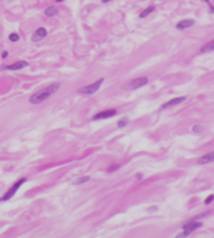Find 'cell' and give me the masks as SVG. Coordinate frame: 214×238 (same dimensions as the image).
Masks as SVG:
<instances>
[{
    "instance_id": "cell-10",
    "label": "cell",
    "mask_w": 214,
    "mask_h": 238,
    "mask_svg": "<svg viewBox=\"0 0 214 238\" xmlns=\"http://www.w3.org/2000/svg\"><path fill=\"white\" fill-rule=\"evenodd\" d=\"M46 35H47V29L42 26V28L35 29V32L31 35V41H34V43L42 41L43 38H46Z\"/></svg>"
},
{
    "instance_id": "cell-22",
    "label": "cell",
    "mask_w": 214,
    "mask_h": 238,
    "mask_svg": "<svg viewBox=\"0 0 214 238\" xmlns=\"http://www.w3.org/2000/svg\"><path fill=\"white\" fill-rule=\"evenodd\" d=\"M135 179H136V180H142L144 174H142V172H136V174H135Z\"/></svg>"
},
{
    "instance_id": "cell-21",
    "label": "cell",
    "mask_w": 214,
    "mask_h": 238,
    "mask_svg": "<svg viewBox=\"0 0 214 238\" xmlns=\"http://www.w3.org/2000/svg\"><path fill=\"white\" fill-rule=\"evenodd\" d=\"M191 234L188 232V231H182L181 234H177V238H184V237H190Z\"/></svg>"
},
{
    "instance_id": "cell-4",
    "label": "cell",
    "mask_w": 214,
    "mask_h": 238,
    "mask_svg": "<svg viewBox=\"0 0 214 238\" xmlns=\"http://www.w3.org/2000/svg\"><path fill=\"white\" fill-rule=\"evenodd\" d=\"M148 78L147 76H138V78H133L130 83L127 84V89L128 90H138V89H141L144 85L148 84Z\"/></svg>"
},
{
    "instance_id": "cell-11",
    "label": "cell",
    "mask_w": 214,
    "mask_h": 238,
    "mask_svg": "<svg viewBox=\"0 0 214 238\" xmlns=\"http://www.w3.org/2000/svg\"><path fill=\"white\" fill-rule=\"evenodd\" d=\"M214 162V151H210V153L203 154L202 157L197 159V163L199 165H207V163H213Z\"/></svg>"
},
{
    "instance_id": "cell-28",
    "label": "cell",
    "mask_w": 214,
    "mask_h": 238,
    "mask_svg": "<svg viewBox=\"0 0 214 238\" xmlns=\"http://www.w3.org/2000/svg\"><path fill=\"white\" fill-rule=\"evenodd\" d=\"M203 2H205L207 5H210V3H211V0H203Z\"/></svg>"
},
{
    "instance_id": "cell-8",
    "label": "cell",
    "mask_w": 214,
    "mask_h": 238,
    "mask_svg": "<svg viewBox=\"0 0 214 238\" xmlns=\"http://www.w3.org/2000/svg\"><path fill=\"white\" fill-rule=\"evenodd\" d=\"M196 25V20L194 18H182L176 23V29L177 31H187V29L193 28Z\"/></svg>"
},
{
    "instance_id": "cell-14",
    "label": "cell",
    "mask_w": 214,
    "mask_h": 238,
    "mask_svg": "<svg viewBox=\"0 0 214 238\" xmlns=\"http://www.w3.org/2000/svg\"><path fill=\"white\" fill-rule=\"evenodd\" d=\"M155 9H156V5H153V3H152V5H148L147 8H144L142 11L139 12V18H145V17H148L150 14H153V12H155Z\"/></svg>"
},
{
    "instance_id": "cell-16",
    "label": "cell",
    "mask_w": 214,
    "mask_h": 238,
    "mask_svg": "<svg viewBox=\"0 0 214 238\" xmlns=\"http://www.w3.org/2000/svg\"><path fill=\"white\" fill-rule=\"evenodd\" d=\"M89 180H90V176H81V177L73 180V185H83V183H87Z\"/></svg>"
},
{
    "instance_id": "cell-5",
    "label": "cell",
    "mask_w": 214,
    "mask_h": 238,
    "mask_svg": "<svg viewBox=\"0 0 214 238\" xmlns=\"http://www.w3.org/2000/svg\"><path fill=\"white\" fill-rule=\"evenodd\" d=\"M115 114H118L116 109H107V110H102L98 112L97 114L92 116V121H102V119H109V118H113Z\"/></svg>"
},
{
    "instance_id": "cell-26",
    "label": "cell",
    "mask_w": 214,
    "mask_h": 238,
    "mask_svg": "<svg viewBox=\"0 0 214 238\" xmlns=\"http://www.w3.org/2000/svg\"><path fill=\"white\" fill-rule=\"evenodd\" d=\"M110 2H112V0H101L102 5H107V3H110Z\"/></svg>"
},
{
    "instance_id": "cell-24",
    "label": "cell",
    "mask_w": 214,
    "mask_h": 238,
    "mask_svg": "<svg viewBox=\"0 0 214 238\" xmlns=\"http://www.w3.org/2000/svg\"><path fill=\"white\" fill-rule=\"evenodd\" d=\"M8 56H9V52H8V51H3V52H2V58H3V60H6Z\"/></svg>"
},
{
    "instance_id": "cell-6",
    "label": "cell",
    "mask_w": 214,
    "mask_h": 238,
    "mask_svg": "<svg viewBox=\"0 0 214 238\" xmlns=\"http://www.w3.org/2000/svg\"><path fill=\"white\" fill-rule=\"evenodd\" d=\"M200 227H202V221L197 220V218H193V220L187 221L185 224H182V229H184V231H188L190 234H193L194 231H197Z\"/></svg>"
},
{
    "instance_id": "cell-9",
    "label": "cell",
    "mask_w": 214,
    "mask_h": 238,
    "mask_svg": "<svg viewBox=\"0 0 214 238\" xmlns=\"http://www.w3.org/2000/svg\"><path fill=\"white\" fill-rule=\"evenodd\" d=\"M185 101H187V96H177V98H173V99H170V101H167V102H164V104L161 105V110L171 109V107L179 105V104H182V102H185Z\"/></svg>"
},
{
    "instance_id": "cell-23",
    "label": "cell",
    "mask_w": 214,
    "mask_h": 238,
    "mask_svg": "<svg viewBox=\"0 0 214 238\" xmlns=\"http://www.w3.org/2000/svg\"><path fill=\"white\" fill-rule=\"evenodd\" d=\"M157 209H159V208H157L156 205H153V206H150V208L147 209V212H156Z\"/></svg>"
},
{
    "instance_id": "cell-27",
    "label": "cell",
    "mask_w": 214,
    "mask_h": 238,
    "mask_svg": "<svg viewBox=\"0 0 214 238\" xmlns=\"http://www.w3.org/2000/svg\"><path fill=\"white\" fill-rule=\"evenodd\" d=\"M54 2H55V3H63L64 0H54Z\"/></svg>"
},
{
    "instance_id": "cell-19",
    "label": "cell",
    "mask_w": 214,
    "mask_h": 238,
    "mask_svg": "<svg viewBox=\"0 0 214 238\" xmlns=\"http://www.w3.org/2000/svg\"><path fill=\"white\" fill-rule=\"evenodd\" d=\"M203 130H205V128H203L202 125H199V124H196V125L191 127V131H193V133H202Z\"/></svg>"
},
{
    "instance_id": "cell-18",
    "label": "cell",
    "mask_w": 214,
    "mask_h": 238,
    "mask_svg": "<svg viewBox=\"0 0 214 238\" xmlns=\"http://www.w3.org/2000/svg\"><path fill=\"white\" fill-rule=\"evenodd\" d=\"M121 168V163H113V165H110L109 168H107V172L110 174V172H115V171H118V169Z\"/></svg>"
},
{
    "instance_id": "cell-20",
    "label": "cell",
    "mask_w": 214,
    "mask_h": 238,
    "mask_svg": "<svg viewBox=\"0 0 214 238\" xmlns=\"http://www.w3.org/2000/svg\"><path fill=\"white\" fill-rule=\"evenodd\" d=\"M213 200H214V194H210V196H208L207 198H205V200H203V203H205V205H210Z\"/></svg>"
},
{
    "instance_id": "cell-13",
    "label": "cell",
    "mask_w": 214,
    "mask_h": 238,
    "mask_svg": "<svg viewBox=\"0 0 214 238\" xmlns=\"http://www.w3.org/2000/svg\"><path fill=\"white\" fill-rule=\"evenodd\" d=\"M214 51V40H211V41H207L202 47L199 49V55H202V54H208V52H213Z\"/></svg>"
},
{
    "instance_id": "cell-17",
    "label": "cell",
    "mask_w": 214,
    "mask_h": 238,
    "mask_svg": "<svg viewBox=\"0 0 214 238\" xmlns=\"http://www.w3.org/2000/svg\"><path fill=\"white\" fill-rule=\"evenodd\" d=\"M8 40H9L11 43L20 41V34H18V32H11V34L8 35Z\"/></svg>"
},
{
    "instance_id": "cell-2",
    "label": "cell",
    "mask_w": 214,
    "mask_h": 238,
    "mask_svg": "<svg viewBox=\"0 0 214 238\" xmlns=\"http://www.w3.org/2000/svg\"><path fill=\"white\" fill-rule=\"evenodd\" d=\"M26 180H28L26 177H20V179H17V180H15V182L12 183V186H11V188H9V189H8V191H6V192L3 194V196L0 197V203H3V202H8V200H11V198H12V197H14L15 194H17V191H18V189H20V188L23 186V183H26Z\"/></svg>"
},
{
    "instance_id": "cell-1",
    "label": "cell",
    "mask_w": 214,
    "mask_h": 238,
    "mask_svg": "<svg viewBox=\"0 0 214 238\" xmlns=\"http://www.w3.org/2000/svg\"><path fill=\"white\" fill-rule=\"evenodd\" d=\"M60 87H61L60 83H52V84H49L47 87H43V89L37 90L35 93H32L29 96V102L31 104H42L46 99L51 98L54 93H57L58 90H60Z\"/></svg>"
},
{
    "instance_id": "cell-3",
    "label": "cell",
    "mask_w": 214,
    "mask_h": 238,
    "mask_svg": "<svg viewBox=\"0 0 214 238\" xmlns=\"http://www.w3.org/2000/svg\"><path fill=\"white\" fill-rule=\"evenodd\" d=\"M102 83H104V78H98L92 84H87L84 87H81V89H78V93H81V95H93V93H97L100 90Z\"/></svg>"
},
{
    "instance_id": "cell-12",
    "label": "cell",
    "mask_w": 214,
    "mask_h": 238,
    "mask_svg": "<svg viewBox=\"0 0 214 238\" xmlns=\"http://www.w3.org/2000/svg\"><path fill=\"white\" fill-rule=\"evenodd\" d=\"M58 15V6L57 5H51L44 9V17L47 18H52V17H57Z\"/></svg>"
},
{
    "instance_id": "cell-25",
    "label": "cell",
    "mask_w": 214,
    "mask_h": 238,
    "mask_svg": "<svg viewBox=\"0 0 214 238\" xmlns=\"http://www.w3.org/2000/svg\"><path fill=\"white\" fill-rule=\"evenodd\" d=\"M208 12L214 14V5H213V3H210V5H208Z\"/></svg>"
},
{
    "instance_id": "cell-7",
    "label": "cell",
    "mask_w": 214,
    "mask_h": 238,
    "mask_svg": "<svg viewBox=\"0 0 214 238\" xmlns=\"http://www.w3.org/2000/svg\"><path fill=\"white\" fill-rule=\"evenodd\" d=\"M28 61H15L12 64H3L0 66V70H22L25 67H28Z\"/></svg>"
},
{
    "instance_id": "cell-15",
    "label": "cell",
    "mask_w": 214,
    "mask_h": 238,
    "mask_svg": "<svg viewBox=\"0 0 214 238\" xmlns=\"http://www.w3.org/2000/svg\"><path fill=\"white\" fill-rule=\"evenodd\" d=\"M128 122H130V119H128L127 116H124V118H121V119L116 122V127H118V128H124V127L128 125Z\"/></svg>"
}]
</instances>
